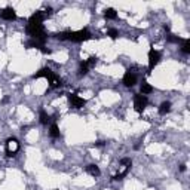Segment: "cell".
<instances>
[{"label": "cell", "instance_id": "obj_1", "mask_svg": "<svg viewBox=\"0 0 190 190\" xmlns=\"http://www.w3.org/2000/svg\"><path fill=\"white\" fill-rule=\"evenodd\" d=\"M56 37L59 40H71V42H85V40H89L92 39V34L83 28V30H79V31H64V33L56 34Z\"/></svg>", "mask_w": 190, "mask_h": 190}, {"label": "cell", "instance_id": "obj_2", "mask_svg": "<svg viewBox=\"0 0 190 190\" xmlns=\"http://www.w3.org/2000/svg\"><path fill=\"white\" fill-rule=\"evenodd\" d=\"M27 33L31 36V39H43L46 37L45 28L42 24H28L27 25Z\"/></svg>", "mask_w": 190, "mask_h": 190}, {"label": "cell", "instance_id": "obj_3", "mask_svg": "<svg viewBox=\"0 0 190 190\" xmlns=\"http://www.w3.org/2000/svg\"><path fill=\"white\" fill-rule=\"evenodd\" d=\"M51 12H52L51 8H48L46 11L36 12V13H33V15L28 18V24H42L43 21H45L46 16H49V15H51Z\"/></svg>", "mask_w": 190, "mask_h": 190}, {"label": "cell", "instance_id": "obj_4", "mask_svg": "<svg viewBox=\"0 0 190 190\" xmlns=\"http://www.w3.org/2000/svg\"><path fill=\"white\" fill-rule=\"evenodd\" d=\"M147 104H149V100H147V97H145V95H143V94H135V97H134V109H135V112L143 113V110L147 107Z\"/></svg>", "mask_w": 190, "mask_h": 190}, {"label": "cell", "instance_id": "obj_5", "mask_svg": "<svg viewBox=\"0 0 190 190\" xmlns=\"http://www.w3.org/2000/svg\"><path fill=\"white\" fill-rule=\"evenodd\" d=\"M160 61V52L159 51H155L153 48L149 51V71H152L153 68L156 67Z\"/></svg>", "mask_w": 190, "mask_h": 190}, {"label": "cell", "instance_id": "obj_6", "mask_svg": "<svg viewBox=\"0 0 190 190\" xmlns=\"http://www.w3.org/2000/svg\"><path fill=\"white\" fill-rule=\"evenodd\" d=\"M18 149H20V145H18L16 138H9V140L6 141V155L9 157L15 156V153L18 152Z\"/></svg>", "mask_w": 190, "mask_h": 190}, {"label": "cell", "instance_id": "obj_7", "mask_svg": "<svg viewBox=\"0 0 190 190\" xmlns=\"http://www.w3.org/2000/svg\"><path fill=\"white\" fill-rule=\"evenodd\" d=\"M68 101H70L71 107H74V109H82L86 104V100L79 97L77 94H68Z\"/></svg>", "mask_w": 190, "mask_h": 190}, {"label": "cell", "instance_id": "obj_8", "mask_svg": "<svg viewBox=\"0 0 190 190\" xmlns=\"http://www.w3.org/2000/svg\"><path fill=\"white\" fill-rule=\"evenodd\" d=\"M122 82L126 88H132L135 83H137V76H135V73L134 71H131V70L126 71L125 76H123V79H122Z\"/></svg>", "mask_w": 190, "mask_h": 190}, {"label": "cell", "instance_id": "obj_9", "mask_svg": "<svg viewBox=\"0 0 190 190\" xmlns=\"http://www.w3.org/2000/svg\"><path fill=\"white\" fill-rule=\"evenodd\" d=\"M0 18L5 21H15L16 20V12L13 8H5L0 12Z\"/></svg>", "mask_w": 190, "mask_h": 190}, {"label": "cell", "instance_id": "obj_10", "mask_svg": "<svg viewBox=\"0 0 190 190\" xmlns=\"http://www.w3.org/2000/svg\"><path fill=\"white\" fill-rule=\"evenodd\" d=\"M48 80H49V86H51L52 89H56V88H59V86L63 85V80L58 77V76H55L54 73L48 77Z\"/></svg>", "mask_w": 190, "mask_h": 190}, {"label": "cell", "instance_id": "obj_11", "mask_svg": "<svg viewBox=\"0 0 190 190\" xmlns=\"http://www.w3.org/2000/svg\"><path fill=\"white\" fill-rule=\"evenodd\" d=\"M51 74H52V70H51L49 67H45V68H40L36 74H33V79H40V77H46V79H48Z\"/></svg>", "mask_w": 190, "mask_h": 190}, {"label": "cell", "instance_id": "obj_12", "mask_svg": "<svg viewBox=\"0 0 190 190\" xmlns=\"http://www.w3.org/2000/svg\"><path fill=\"white\" fill-rule=\"evenodd\" d=\"M86 172H88L89 175H92V177H100L101 175L100 168L97 167V165H88V167H86Z\"/></svg>", "mask_w": 190, "mask_h": 190}, {"label": "cell", "instance_id": "obj_13", "mask_svg": "<svg viewBox=\"0 0 190 190\" xmlns=\"http://www.w3.org/2000/svg\"><path fill=\"white\" fill-rule=\"evenodd\" d=\"M169 112H171V102L169 101H163L159 106V114H167Z\"/></svg>", "mask_w": 190, "mask_h": 190}, {"label": "cell", "instance_id": "obj_14", "mask_svg": "<svg viewBox=\"0 0 190 190\" xmlns=\"http://www.w3.org/2000/svg\"><path fill=\"white\" fill-rule=\"evenodd\" d=\"M104 18H106V20H116V18H117V13H116V11H114L113 8H107V9L104 11Z\"/></svg>", "mask_w": 190, "mask_h": 190}, {"label": "cell", "instance_id": "obj_15", "mask_svg": "<svg viewBox=\"0 0 190 190\" xmlns=\"http://www.w3.org/2000/svg\"><path fill=\"white\" fill-rule=\"evenodd\" d=\"M49 135L52 137V138H58L59 137V128H58V125H51V129H49Z\"/></svg>", "mask_w": 190, "mask_h": 190}, {"label": "cell", "instance_id": "obj_16", "mask_svg": "<svg viewBox=\"0 0 190 190\" xmlns=\"http://www.w3.org/2000/svg\"><path fill=\"white\" fill-rule=\"evenodd\" d=\"M152 91H153V88H152L145 80H143V83H141V94H143V95H147V94H150Z\"/></svg>", "mask_w": 190, "mask_h": 190}, {"label": "cell", "instance_id": "obj_17", "mask_svg": "<svg viewBox=\"0 0 190 190\" xmlns=\"http://www.w3.org/2000/svg\"><path fill=\"white\" fill-rule=\"evenodd\" d=\"M49 120H51V116H49L45 110H40V123H42V125H48Z\"/></svg>", "mask_w": 190, "mask_h": 190}, {"label": "cell", "instance_id": "obj_18", "mask_svg": "<svg viewBox=\"0 0 190 190\" xmlns=\"http://www.w3.org/2000/svg\"><path fill=\"white\" fill-rule=\"evenodd\" d=\"M88 71H89V67L86 66L85 61H82L80 63V68H79V76H85V74H88Z\"/></svg>", "mask_w": 190, "mask_h": 190}, {"label": "cell", "instance_id": "obj_19", "mask_svg": "<svg viewBox=\"0 0 190 190\" xmlns=\"http://www.w3.org/2000/svg\"><path fill=\"white\" fill-rule=\"evenodd\" d=\"M181 51H183L184 54H190V40H189V39H184V40H183Z\"/></svg>", "mask_w": 190, "mask_h": 190}, {"label": "cell", "instance_id": "obj_20", "mask_svg": "<svg viewBox=\"0 0 190 190\" xmlns=\"http://www.w3.org/2000/svg\"><path fill=\"white\" fill-rule=\"evenodd\" d=\"M97 59H98L97 56H89V58H88V59H86L85 63H86V66L91 68V67H94V66L97 64Z\"/></svg>", "mask_w": 190, "mask_h": 190}, {"label": "cell", "instance_id": "obj_21", "mask_svg": "<svg viewBox=\"0 0 190 190\" xmlns=\"http://www.w3.org/2000/svg\"><path fill=\"white\" fill-rule=\"evenodd\" d=\"M168 42H171V43H178V42H183V39H180V37L174 36V34H168Z\"/></svg>", "mask_w": 190, "mask_h": 190}, {"label": "cell", "instance_id": "obj_22", "mask_svg": "<svg viewBox=\"0 0 190 190\" xmlns=\"http://www.w3.org/2000/svg\"><path fill=\"white\" fill-rule=\"evenodd\" d=\"M107 36H110L112 39H117V36H119V31H117V30H114V28H110V30L107 31Z\"/></svg>", "mask_w": 190, "mask_h": 190}, {"label": "cell", "instance_id": "obj_23", "mask_svg": "<svg viewBox=\"0 0 190 190\" xmlns=\"http://www.w3.org/2000/svg\"><path fill=\"white\" fill-rule=\"evenodd\" d=\"M40 51H42V52H43V54H48V55H49V54H51V52H52V51H51V49H48V48H45V46H43V48H40Z\"/></svg>", "mask_w": 190, "mask_h": 190}, {"label": "cell", "instance_id": "obj_24", "mask_svg": "<svg viewBox=\"0 0 190 190\" xmlns=\"http://www.w3.org/2000/svg\"><path fill=\"white\" fill-rule=\"evenodd\" d=\"M104 145V141H97L95 143V147H102Z\"/></svg>", "mask_w": 190, "mask_h": 190}, {"label": "cell", "instance_id": "obj_25", "mask_svg": "<svg viewBox=\"0 0 190 190\" xmlns=\"http://www.w3.org/2000/svg\"><path fill=\"white\" fill-rule=\"evenodd\" d=\"M180 171H181V172H184V171H186V165H184V163H181V165H180Z\"/></svg>", "mask_w": 190, "mask_h": 190}, {"label": "cell", "instance_id": "obj_26", "mask_svg": "<svg viewBox=\"0 0 190 190\" xmlns=\"http://www.w3.org/2000/svg\"><path fill=\"white\" fill-rule=\"evenodd\" d=\"M163 28H165V31H169V25H168V24H165V25H163Z\"/></svg>", "mask_w": 190, "mask_h": 190}]
</instances>
